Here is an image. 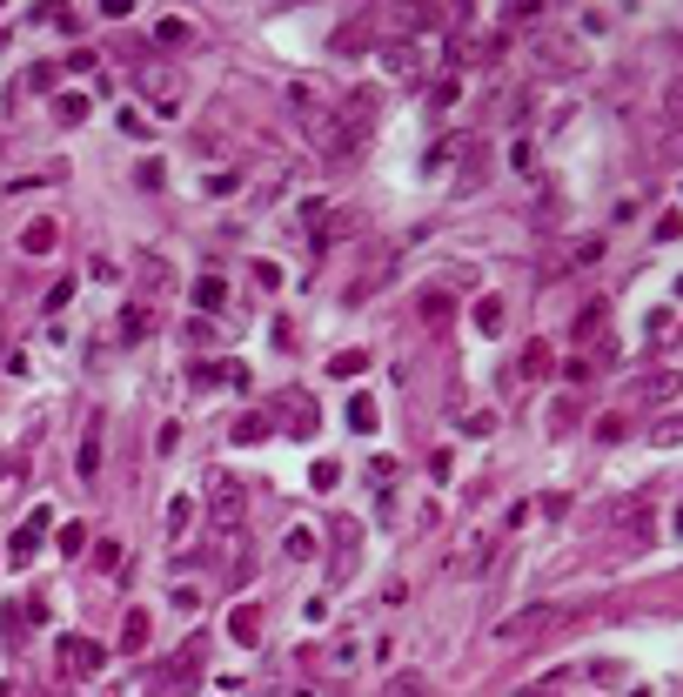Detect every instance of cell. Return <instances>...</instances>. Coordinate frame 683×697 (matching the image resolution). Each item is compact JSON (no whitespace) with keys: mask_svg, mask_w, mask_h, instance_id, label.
Instances as JSON below:
<instances>
[{"mask_svg":"<svg viewBox=\"0 0 683 697\" xmlns=\"http://www.w3.org/2000/svg\"><path fill=\"white\" fill-rule=\"evenodd\" d=\"M349 429H362V436H369V429H376V410H369L362 395H355V403H349Z\"/></svg>","mask_w":683,"mask_h":697,"instance_id":"20","label":"cell"},{"mask_svg":"<svg viewBox=\"0 0 683 697\" xmlns=\"http://www.w3.org/2000/svg\"><path fill=\"white\" fill-rule=\"evenodd\" d=\"M389 697H423V677H395V684H389Z\"/></svg>","mask_w":683,"mask_h":697,"instance_id":"24","label":"cell"},{"mask_svg":"<svg viewBox=\"0 0 683 697\" xmlns=\"http://www.w3.org/2000/svg\"><path fill=\"white\" fill-rule=\"evenodd\" d=\"M148 101L161 107V114H175V107H182V88H175V67H148Z\"/></svg>","mask_w":683,"mask_h":697,"instance_id":"4","label":"cell"},{"mask_svg":"<svg viewBox=\"0 0 683 697\" xmlns=\"http://www.w3.org/2000/svg\"><path fill=\"white\" fill-rule=\"evenodd\" d=\"M0 697H14V691H0Z\"/></svg>","mask_w":683,"mask_h":697,"instance_id":"26","label":"cell"},{"mask_svg":"<svg viewBox=\"0 0 683 697\" xmlns=\"http://www.w3.org/2000/svg\"><path fill=\"white\" fill-rule=\"evenodd\" d=\"M228 630H235V644H261V610H255V604H242Z\"/></svg>","mask_w":683,"mask_h":697,"instance_id":"10","label":"cell"},{"mask_svg":"<svg viewBox=\"0 0 683 697\" xmlns=\"http://www.w3.org/2000/svg\"><path fill=\"white\" fill-rule=\"evenodd\" d=\"M107 664V651L94 644V637H61V677H94V670Z\"/></svg>","mask_w":683,"mask_h":697,"instance_id":"1","label":"cell"},{"mask_svg":"<svg viewBox=\"0 0 683 697\" xmlns=\"http://www.w3.org/2000/svg\"><path fill=\"white\" fill-rule=\"evenodd\" d=\"M148 329H154L148 309H128V316H121V335H148Z\"/></svg>","mask_w":683,"mask_h":697,"instance_id":"21","label":"cell"},{"mask_svg":"<svg viewBox=\"0 0 683 697\" xmlns=\"http://www.w3.org/2000/svg\"><path fill=\"white\" fill-rule=\"evenodd\" d=\"M128 7H135V0H101V14H114V20H121Z\"/></svg>","mask_w":683,"mask_h":697,"instance_id":"25","label":"cell"},{"mask_svg":"<svg viewBox=\"0 0 683 697\" xmlns=\"http://www.w3.org/2000/svg\"><path fill=\"white\" fill-rule=\"evenodd\" d=\"M362 369H369V348H355V356H335L329 376H362Z\"/></svg>","mask_w":683,"mask_h":697,"instance_id":"18","label":"cell"},{"mask_svg":"<svg viewBox=\"0 0 683 697\" xmlns=\"http://www.w3.org/2000/svg\"><path fill=\"white\" fill-rule=\"evenodd\" d=\"M188 34H195L188 20H161V27H154V41H161V47H188Z\"/></svg>","mask_w":683,"mask_h":697,"instance_id":"17","label":"cell"},{"mask_svg":"<svg viewBox=\"0 0 683 697\" xmlns=\"http://www.w3.org/2000/svg\"><path fill=\"white\" fill-rule=\"evenodd\" d=\"M549 617H556V610H523V623H502L496 637H502V644H516V637H536V630H543Z\"/></svg>","mask_w":683,"mask_h":697,"instance_id":"9","label":"cell"},{"mask_svg":"<svg viewBox=\"0 0 683 697\" xmlns=\"http://www.w3.org/2000/svg\"><path fill=\"white\" fill-rule=\"evenodd\" d=\"M536 54H543L549 67H577V47H563V41H536Z\"/></svg>","mask_w":683,"mask_h":697,"instance_id":"15","label":"cell"},{"mask_svg":"<svg viewBox=\"0 0 683 697\" xmlns=\"http://www.w3.org/2000/svg\"><path fill=\"white\" fill-rule=\"evenodd\" d=\"M235 436H242V442H248V436H268V416H242V423H235Z\"/></svg>","mask_w":683,"mask_h":697,"instance_id":"23","label":"cell"},{"mask_svg":"<svg viewBox=\"0 0 683 697\" xmlns=\"http://www.w3.org/2000/svg\"><path fill=\"white\" fill-rule=\"evenodd\" d=\"M41 536H47V510H34L27 523L14 530V557H34V550H41Z\"/></svg>","mask_w":683,"mask_h":697,"instance_id":"7","label":"cell"},{"mask_svg":"<svg viewBox=\"0 0 683 697\" xmlns=\"http://www.w3.org/2000/svg\"><path fill=\"white\" fill-rule=\"evenodd\" d=\"M523 376H549V348H530V356H523Z\"/></svg>","mask_w":683,"mask_h":697,"instance_id":"22","label":"cell"},{"mask_svg":"<svg viewBox=\"0 0 683 697\" xmlns=\"http://www.w3.org/2000/svg\"><path fill=\"white\" fill-rule=\"evenodd\" d=\"M54 235H61L54 222H27L20 228V248H27V255H54Z\"/></svg>","mask_w":683,"mask_h":697,"instance_id":"8","label":"cell"},{"mask_svg":"<svg viewBox=\"0 0 683 697\" xmlns=\"http://www.w3.org/2000/svg\"><path fill=\"white\" fill-rule=\"evenodd\" d=\"M603 322H609V302H603V295H590V302L570 316V348H590L596 335H603Z\"/></svg>","mask_w":683,"mask_h":697,"instance_id":"3","label":"cell"},{"mask_svg":"<svg viewBox=\"0 0 683 697\" xmlns=\"http://www.w3.org/2000/svg\"><path fill=\"white\" fill-rule=\"evenodd\" d=\"M54 121H61V128L88 121V101H81V94H61V101H54Z\"/></svg>","mask_w":683,"mask_h":697,"instance_id":"12","label":"cell"},{"mask_svg":"<svg viewBox=\"0 0 683 697\" xmlns=\"http://www.w3.org/2000/svg\"><path fill=\"white\" fill-rule=\"evenodd\" d=\"M195 309H201V316L228 309V282H221V275H201V282H195Z\"/></svg>","mask_w":683,"mask_h":697,"instance_id":"6","label":"cell"},{"mask_svg":"<svg viewBox=\"0 0 683 697\" xmlns=\"http://www.w3.org/2000/svg\"><path fill=\"white\" fill-rule=\"evenodd\" d=\"M121 644H128V651H141V644H148V610H128V630H121Z\"/></svg>","mask_w":683,"mask_h":697,"instance_id":"16","label":"cell"},{"mask_svg":"<svg viewBox=\"0 0 683 697\" xmlns=\"http://www.w3.org/2000/svg\"><path fill=\"white\" fill-rule=\"evenodd\" d=\"M188 516H195V497H175V503H167V536H188Z\"/></svg>","mask_w":683,"mask_h":697,"instance_id":"13","label":"cell"},{"mask_svg":"<svg viewBox=\"0 0 683 697\" xmlns=\"http://www.w3.org/2000/svg\"><path fill=\"white\" fill-rule=\"evenodd\" d=\"M135 288L148 295V302H161L167 288H175V262H167V255H154V248H148V255L135 262Z\"/></svg>","mask_w":683,"mask_h":697,"instance_id":"2","label":"cell"},{"mask_svg":"<svg viewBox=\"0 0 683 697\" xmlns=\"http://www.w3.org/2000/svg\"><path fill=\"white\" fill-rule=\"evenodd\" d=\"M382 67H389V74H423V47L389 41V47H382Z\"/></svg>","mask_w":683,"mask_h":697,"instance_id":"5","label":"cell"},{"mask_svg":"<svg viewBox=\"0 0 683 697\" xmlns=\"http://www.w3.org/2000/svg\"><path fill=\"white\" fill-rule=\"evenodd\" d=\"M476 322H483V329H489V335H496V329H502V302H496V295H489V302H476Z\"/></svg>","mask_w":683,"mask_h":697,"instance_id":"19","label":"cell"},{"mask_svg":"<svg viewBox=\"0 0 683 697\" xmlns=\"http://www.w3.org/2000/svg\"><path fill=\"white\" fill-rule=\"evenodd\" d=\"M94 570H107V576L121 570V544H114V536H101V544H94Z\"/></svg>","mask_w":683,"mask_h":697,"instance_id":"14","label":"cell"},{"mask_svg":"<svg viewBox=\"0 0 683 697\" xmlns=\"http://www.w3.org/2000/svg\"><path fill=\"white\" fill-rule=\"evenodd\" d=\"M74 470H81V476H94V470H101V429H94V423H88V436H81V456H74Z\"/></svg>","mask_w":683,"mask_h":697,"instance_id":"11","label":"cell"}]
</instances>
